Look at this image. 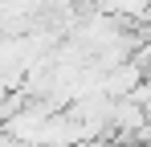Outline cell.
<instances>
[{"mask_svg": "<svg viewBox=\"0 0 151 147\" xmlns=\"http://www.w3.org/2000/svg\"><path fill=\"white\" fill-rule=\"evenodd\" d=\"M0 147H21V143H17V139H8V135L0 131Z\"/></svg>", "mask_w": 151, "mask_h": 147, "instance_id": "cell-1", "label": "cell"}]
</instances>
